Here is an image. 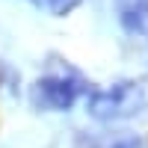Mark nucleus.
<instances>
[{
	"label": "nucleus",
	"instance_id": "2",
	"mask_svg": "<svg viewBox=\"0 0 148 148\" xmlns=\"http://www.w3.org/2000/svg\"><path fill=\"white\" fill-rule=\"evenodd\" d=\"M80 95V83L74 77H65V74H56V77H42L33 86V98L39 107L56 110V113H65V110L74 107Z\"/></svg>",
	"mask_w": 148,
	"mask_h": 148
},
{
	"label": "nucleus",
	"instance_id": "1",
	"mask_svg": "<svg viewBox=\"0 0 148 148\" xmlns=\"http://www.w3.org/2000/svg\"><path fill=\"white\" fill-rule=\"evenodd\" d=\"M142 107H145V92H142V86L133 83V80L113 83L110 89L89 92V98H86V110H89V116L98 119V121L130 119V116L142 113Z\"/></svg>",
	"mask_w": 148,
	"mask_h": 148
},
{
	"label": "nucleus",
	"instance_id": "3",
	"mask_svg": "<svg viewBox=\"0 0 148 148\" xmlns=\"http://www.w3.org/2000/svg\"><path fill=\"white\" fill-rule=\"evenodd\" d=\"M116 12L127 33L148 36V0H116Z\"/></svg>",
	"mask_w": 148,
	"mask_h": 148
},
{
	"label": "nucleus",
	"instance_id": "5",
	"mask_svg": "<svg viewBox=\"0 0 148 148\" xmlns=\"http://www.w3.org/2000/svg\"><path fill=\"white\" fill-rule=\"evenodd\" d=\"M107 148H148V139H139V136H125V139H116L113 145Z\"/></svg>",
	"mask_w": 148,
	"mask_h": 148
},
{
	"label": "nucleus",
	"instance_id": "4",
	"mask_svg": "<svg viewBox=\"0 0 148 148\" xmlns=\"http://www.w3.org/2000/svg\"><path fill=\"white\" fill-rule=\"evenodd\" d=\"M39 3H45V9L51 12V15L65 18V15H71V12L83 3V0H39Z\"/></svg>",
	"mask_w": 148,
	"mask_h": 148
}]
</instances>
